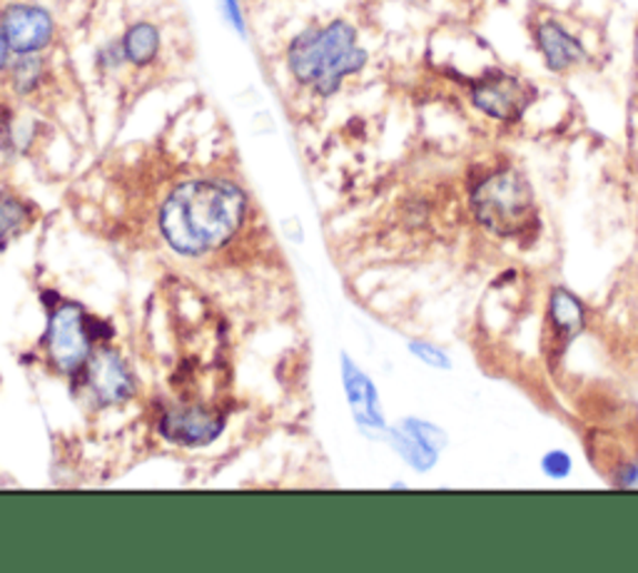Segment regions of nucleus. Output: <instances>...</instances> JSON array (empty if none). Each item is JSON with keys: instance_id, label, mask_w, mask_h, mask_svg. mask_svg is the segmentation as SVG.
Masks as SVG:
<instances>
[{"instance_id": "nucleus-8", "label": "nucleus", "mask_w": 638, "mask_h": 573, "mask_svg": "<svg viewBox=\"0 0 638 573\" xmlns=\"http://www.w3.org/2000/svg\"><path fill=\"white\" fill-rule=\"evenodd\" d=\"M534 38L546 68L554 70V73H566V70H571L574 66L584 63L586 58L584 46L564 26L554 23V20H544V23H539Z\"/></svg>"}, {"instance_id": "nucleus-9", "label": "nucleus", "mask_w": 638, "mask_h": 573, "mask_svg": "<svg viewBox=\"0 0 638 573\" xmlns=\"http://www.w3.org/2000/svg\"><path fill=\"white\" fill-rule=\"evenodd\" d=\"M88 382L95 396L105 404L123 402L133 392L125 364L113 352H98L93 360H88Z\"/></svg>"}, {"instance_id": "nucleus-16", "label": "nucleus", "mask_w": 638, "mask_h": 573, "mask_svg": "<svg viewBox=\"0 0 638 573\" xmlns=\"http://www.w3.org/2000/svg\"><path fill=\"white\" fill-rule=\"evenodd\" d=\"M8 50H10V46H8V40H6V36H3V30H0V70L6 68V60H8Z\"/></svg>"}, {"instance_id": "nucleus-5", "label": "nucleus", "mask_w": 638, "mask_h": 573, "mask_svg": "<svg viewBox=\"0 0 638 573\" xmlns=\"http://www.w3.org/2000/svg\"><path fill=\"white\" fill-rule=\"evenodd\" d=\"M48 354L65 374L78 372L88 362V334L78 306L65 304L50 316Z\"/></svg>"}, {"instance_id": "nucleus-7", "label": "nucleus", "mask_w": 638, "mask_h": 573, "mask_svg": "<svg viewBox=\"0 0 638 573\" xmlns=\"http://www.w3.org/2000/svg\"><path fill=\"white\" fill-rule=\"evenodd\" d=\"M0 30H3L10 50L20 56H33L53 38V20L36 6H13L3 13Z\"/></svg>"}, {"instance_id": "nucleus-14", "label": "nucleus", "mask_w": 638, "mask_h": 573, "mask_svg": "<svg viewBox=\"0 0 638 573\" xmlns=\"http://www.w3.org/2000/svg\"><path fill=\"white\" fill-rule=\"evenodd\" d=\"M541 472L544 476H549V479H566L571 474V469H574V459L569 456V452H564V449H551V452H546L541 456Z\"/></svg>"}, {"instance_id": "nucleus-15", "label": "nucleus", "mask_w": 638, "mask_h": 573, "mask_svg": "<svg viewBox=\"0 0 638 573\" xmlns=\"http://www.w3.org/2000/svg\"><path fill=\"white\" fill-rule=\"evenodd\" d=\"M412 350L417 352L419 360H424V362L432 364V366H437V370H449V366H452L449 356L444 354L442 350H437V346H432V344H424V342H419V344H412Z\"/></svg>"}, {"instance_id": "nucleus-6", "label": "nucleus", "mask_w": 638, "mask_h": 573, "mask_svg": "<svg viewBox=\"0 0 638 573\" xmlns=\"http://www.w3.org/2000/svg\"><path fill=\"white\" fill-rule=\"evenodd\" d=\"M586 306L574 292L564 286H554L546 306V330H544V352L546 356H561L569 344L584 332Z\"/></svg>"}, {"instance_id": "nucleus-12", "label": "nucleus", "mask_w": 638, "mask_h": 573, "mask_svg": "<svg viewBox=\"0 0 638 573\" xmlns=\"http://www.w3.org/2000/svg\"><path fill=\"white\" fill-rule=\"evenodd\" d=\"M160 48V36L153 26L138 23L128 30L125 36V56L133 60L135 66H145L155 58Z\"/></svg>"}, {"instance_id": "nucleus-3", "label": "nucleus", "mask_w": 638, "mask_h": 573, "mask_svg": "<svg viewBox=\"0 0 638 573\" xmlns=\"http://www.w3.org/2000/svg\"><path fill=\"white\" fill-rule=\"evenodd\" d=\"M472 210L482 228L499 238H521L539 224L529 182L514 168L484 175L472 190Z\"/></svg>"}, {"instance_id": "nucleus-10", "label": "nucleus", "mask_w": 638, "mask_h": 573, "mask_svg": "<svg viewBox=\"0 0 638 573\" xmlns=\"http://www.w3.org/2000/svg\"><path fill=\"white\" fill-rule=\"evenodd\" d=\"M162 432L180 444H205L222 432V419L207 412H175L165 416Z\"/></svg>"}, {"instance_id": "nucleus-4", "label": "nucleus", "mask_w": 638, "mask_h": 573, "mask_svg": "<svg viewBox=\"0 0 638 573\" xmlns=\"http://www.w3.org/2000/svg\"><path fill=\"white\" fill-rule=\"evenodd\" d=\"M534 90L521 78L504 70H492L472 86L474 108L499 122H516L531 105Z\"/></svg>"}, {"instance_id": "nucleus-11", "label": "nucleus", "mask_w": 638, "mask_h": 573, "mask_svg": "<svg viewBox=\"0 0 638 573\" xmlns=\"http://www.w3.org/2000/svg\"><path fill=\"white\" fill-rule=\"evenodd\" d=\"M30 224V208L13 194L0 198V250Z\"/></svg>"}, {"instance_id": "nucleus-13", "label": "nucleus", "mask_w": 638, "mask_h": 573, "mask_svg": "<svg viewBox=\"0 0 638 573\" xmlns=\"http://www.w3.org/2000/svg\"><path fill=\"white\" fill-rule=\"evenodd\" d=\"M43 76V63L36 56H23V60L13 68V83L20 93H30Z\"/></svg>"}, {"instance_id": "nucleus-2", "label": "nucleus", "mask_w": 638, "mask_h": 573, "mask_svg": "<svg viewBox=\"0 0 638 573\" xmlns=\"http://www.w3.org/2000/svg\"><path fill=\"white\" fill-rule=\"evenodd\" d=\"M290 70L302 86L315 88L320 96H332L342 80L367 63V53L357 46V33L344 20L307 30L290 46Z\"/></svg>"}, {"instance_id": "nucleus-1", "label": "nucleus", "mask_w": 638, "mask_h": 573, "mask_svg": "<svg viewBox=\"0 0 638 573\" xmlns=\"http://www.w3.org/2000/svg\"><path fill=\"white\" fill-rule=\"evenodd\" d=\"M247 200L222 180H192L170 194L160 214V230L178 254L200 258L225 244L240 230Z\"/></svg>"}]
</instances>
